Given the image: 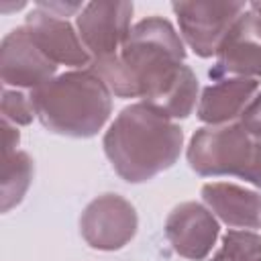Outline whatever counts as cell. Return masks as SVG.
<instances>
[{"mask_svg":"<svg viewBox=\"0 0 261 261\" xmlns=\"http://www.w3.org/2000/svg\"><path fill=\"white\" fill-rule=\"evenodd\" d=\"M259 90L255 77H224L206 86L198 100V118L210 126L228 124L241 118Z\"/></svg>","mask_w":261,"mask_h":261,"instance_id":"12","label":"cell"},{"mask_svg":"<svg viewBox=\"0 0 261 261\" xmlns=\"http://www.w3.org/2000/svg\"><path fill=\"white\" fill-rule=\"evenodd\" d=\"M210 261H261V237L253 230H228Z\"/></svg>","mask_w":261,"mask_h":261,"instance_id":"15","label":"cell"},{"mask_svg":"<svg viewBox=\"0 0 261 261\" xmlns=\"http://www.w3.org/2000/svg\"><path fill=\"white\" fill-rule=\"evenodd\" d=\"M202 200L224 224L232 228L261 226V194L228 181H210L202 186Z\"/></svg>","mask_w":261,"mask_h":261,"instance_id":"13","label":"cell"},{"mask_svg":"<svg viewBox=\"0 0 261 261\" xmlns=\"http://www.w3.org/2000/svg\"><path fill=\"white\" fill-rule=\"evenodd\" d=\"M171 10L177 16L179 33L188 47L198 57L216 55L220 43L224 41L230 27L245 12L243 2H216V0H196V2H173Z\"/></svg>","mask_w":261,"mask_h":261,"instance_id":"5","label":"cell"},{"mask_svg":"<svg viewBox=\"0 0 261 261\" xmlns=\"http://www.w3.org/2000/svg\"><path fill=\"white\" fill-rule=\"evenodd\" d=\"M35 116L37 114L31 94L22 90L2 88V120H8L12 124H31Z\"/></svg>","mask_w":261,"mask_h":261,"instance_id":"16","label":"cell"},{"mask_svg":"<svg viewBox=\"0 0 261 261\" xmlns=\"http://www.w3.org/2000/svg\"><path fill=\"white\" fill-rule=\"evenodd\" d=\"M2 126H4V153H12V151H16L20 135H18L16 126H12L8 120H2Z\"/></svg>","mask_w":261,"mask_h":261,"instance_id":"19","label":"cell"},{"mask_svg":"<svg viewBox=\"0 0 261 261\" xmlns=\"http://www.w3.org/2000/svg\"><path fill=\"white\" fill-rule=\"evenodd\" d=\"M114 171L128 184H143L169 169L181 153L184 130L145 102L124 106L102 139Z\"/></svg>","mask_w":261,"mask_h":261,"instance_id":"2","label":"cell"},{"mask_svg":"<svg viewBox=\"0 0 261 261\" xmlns=\"http://www.w3.org/2000/svg\"><path fill=\"white\" fill-rule=\"evenodd\" d=\"M212 80L261 77V18L249 8L226 33L210 67Z\"/></svg>","mask_w":261,"mask_h":261,"instance_id":"9","label":"cell"},{"mask_svg":"<svg viewBox=\"0 0 261 261\" xmlns=\"http://www.w3.org/2000/svg\"><path fill=\"white\" fill-rule=\"evenodd\" d=\"M24 27L35 45L55 63L71 67H90L92 55L84 47L80 35L67 18L55 16L41 6H35L24 20Z\"/></svg>","mask_w":261,"mask_h":261,"instance_id":"11","label":"cell"},{"mask_svg":"<svg viewBox=\"0 0 261 261\" xmlns=\"http://www.w3.org/2000/svg\"><path fill=\"white\" fill-rule=\"evenodd\" d=\"M133 2H90L77 14V35L92 55L102 59L116 55L130 33Z\"/></svg>","mask_w":261,"mask_h":261,"instance_id":"8","label":"cell"},{"mask_svg":"<svg viewBox=\"0 0 261 261\" xmlns=\"http://www.w3.org/2000/svg\"><path fill=\"white\" fill-rule=\"evenodd\" d=\"M37 6L45 8L47 12H51V14H55V16L67 18V16H71V14H75V12L80 14L86 4H80V2H39Z\"/></svg>","mask_w":261,"mask_h":261,"instance_id":"18","label":"cell"},{"mask_svg":"<svg viewBox=\"0 0 261 261\" xmlns=\"http://www.w3.org/2000/svg\"><path fill=\"white\" fill-rule=\"evenodd\" d=\"M33 179V161L24 151L4 153L2 165V212H8L24 198Z\"/></svg>","mask_w":261,"mask_h":261,"instance_id":"14","label":"cell"},{"mask_svg":"<svg viewBox=\"0 0 261 261\" xmlns=\"http://www.w3.org/2000/svg\"><path fill=\"white\" fill-rule=\"evenodd\" d=\"M249 8H251V10H253V12H255L259 18H261V0H255V2H251V4H249Z\"/></svg>","mask_w":261,"mask_h":261,"instance_id":"20","label":"cell"},{"mask_svg":"<svg viewBox=\"0 0 261 261\" xmlns=\"http://www.w3.org/2000/svg\"><path fill=\"white\" fill-rule=\"evenodd\" d=\"M57 65L35 45L27 27L12 29L0 45V77L4 88L37 90L55 77Z\"/></svg>","mask_w":261,"mask_h":261,"instance_id":"7","label":"cell"},{"mask_svg":"<svg viewBox=\"0 0 261 261\" xmlns=\"http://www.w3.org/2000/svg\"><path fill=\"white\" fill-rule=\"evenodd\" d=\"M218 220L198 202L177 204L165 218V237L173 251L186 259L202 261L218 239Z\"/></svg>","mask_w":261,"mask_h":261,"instance_id":"10","label":"cell"},{"mask_svg":"<svg viewBox=\"0 0 261 261\" xmlns=\"http://www.w3.org/2000/svg\"><path fill=\"white\" fill-rule=\"evenodd\" d=\"M186 157L202 177L234 175L261 190V139L247 133L241 122L198 128Z\"/></svg>","mask_w":261,"mask_h":261,"instance_id":"4","label":"cell"},{"mask_svg":"<svg viewBox=\"0 0 261 261\" xmlns=\"http://www.w3.org/2000/svg\"><path fill=\"white\" fill-rule=\"evenodd\" d=\"M29 94L41 124L63 137L90 139L112 112V92L90 69L65 71Z\"/></svg>","mask_w":261,"mask_h":261,"instance_id":"3","label":"cell"},{"mask_svg":"<svg viewBox=\"0 0 261 261\" xmlns=\"http://www.w3.org/2000/svg\"><path fill=\"white\" fill-rule=\"evenodd\" d=\"M139 218L135 206L118 194H102L94 198L80 216V232L84 241L98 251L122 249L137 232Z\"/></svg>","mask_w":261,"mask_h":261,"instance_id":"6","label":"cell"},{"mask_svg":"<svg viewBox=\"0 0 261 261\" xmlns=\"http://www.w3.org/2000/svg\"><path fill=\"white\" fill-rule=\"evenodd\" d=\"M239 122L245 126L247 133H251L253 137L261 139V92H257L255 98L249 102V106L241 114Z\"/></svg>","mask_w":261,"mask_h":261,"instance_id":"17","label":"cell"},{"mask_svg":"<svg viewBox=\"0 0 261 261\" xmlns=\"http://www.w3.org/2000/svg\"><path fill=\"white\" fill-rule=\"evenodd\" d=\"M186 47L161 16L139 20L120 51L92 59L94 71L118 98H141L167 118H188L198 100V77L184 63Z\"/></svg>","mask_w":261,"mask_h":261,"instance_id":"1","label":"cell"}]
</instances>
